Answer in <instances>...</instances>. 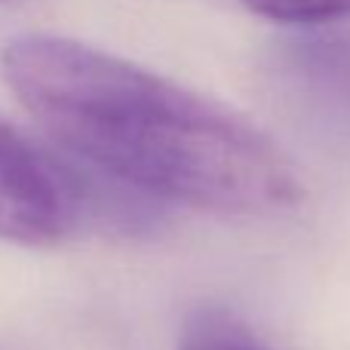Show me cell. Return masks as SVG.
Listing matches in <instances>:
<instances>
[{"label": "cell", "mask_w": 350, "mask_h": 350, "mask_svg": "<svg viewBox=\"0 0 350 350\" xmlns=\"http://www.w3.org/2000/svg\"><path fill=\"white\" fill-rule=\"evenodd\" d=\"M16 102L65 151L114 181L215 215H280L304 187L246 117L98 46L22 34L0 53Z\"/></svg>", "instance_id": "obj_1"}, {"label": "cell", "mask_w": 350, "mask_h": 350, "mask_svg": "<svg viewBox=\"0 0 350 350\" xmlns=\"http://www.w3.org/2000/svg\"><path fill=\"white\" fill-rule=\"evenodd\" d=\"M77 212V197L59 166L0 120V240L53 246L68 237Z\"/></svg>", "instance_id": "obj_2"}, {"label": "cell", "mask_w": 350, "mask_h": 350, "mask_svg": "<svg viewBox=\"0 0 350 350\" xmlns=\"http://www.w3.org/2000/svg\"><path fill=\"white\" fill-rule=\"evenodd\" d=\"M178 350H271L228 310L203 308L187 320Z\"/></svg>", "instance_id": "obj_3"}, {"label": "cell", "mask_w": 350, "mask_h": 350, "mask_svg": "<svg viewBox=\"0 0 350 350\" xmlns=\"http://www.w3.org/2000/svg\"><path fill=\"white\" fill-rule=\"evenodd\" d=\"M243 6L280 25H329L350 18V0H243Z\"/></svg>", "instance_id": "obj_4"}, {"label": "cell", "mask_w": 350, "mask_h": 350, "mask_svg": "<svg viewBox=\"0 0 350 350\" xmlns=\"http://www.w3.org/2000/svg\"><path fill=\"white\" fill-rule=\"evenodd\" d=\"M0 3H18V0H0Z\"/></svg>", "instance_id": "obj_5"}]
</instances>
